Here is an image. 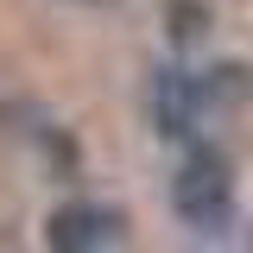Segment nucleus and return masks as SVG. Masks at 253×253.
Returning <instances> with one entry per match:
<instances>
[{
    "label": "nucleus",
    "instance_id": "f257e3e1",
    "mask_svg": "<svg viewBox=\"0 0 253 253\" xmlns=\"http://www.w3.org/2000/svg\"><path fill=\"white\" fill-rule=\"evenodd\" d=\"M171 203H177V215L190 228H203V234H215L221 221L234 215V177H228V158L215 146H196V152L177 165V177H171Z\"/></svg>",
    "mask_w": 253,
    "mask_h": 253
},
{
    "label": "nucleus",
    "instance_id": "7ed1b4c3",
    "mask_svg": "<svg viewBox=\"0 0 253 253\" xmlns=\"http://www.w3.org/2000/svg\"><path fill=\"white\" fill-rule=\"evenodd\" d=\"M196 114H203V83L184 76V70H158V83H152V121H158V133L184 139V133H196Z\"/></svg>",
    "mask_w": 253,
    "mask_h": 253
},
{
    "label": "nucleus",
    "instance_id": "f03ea898",
    "mask_svg": "<svg viewBox=\"0 0 253 253\" xmlns=\"http://www.w3.org/2000/svg\"><path fill=\"white\" fill-rule=\"evenodd\" d=\"M126 241V221L101 203H70L51 215V247L63 253H95V247H121Z\"/></svg>",
    "mask_w": 253,
    "mask_h": 253
}]
</instances>
